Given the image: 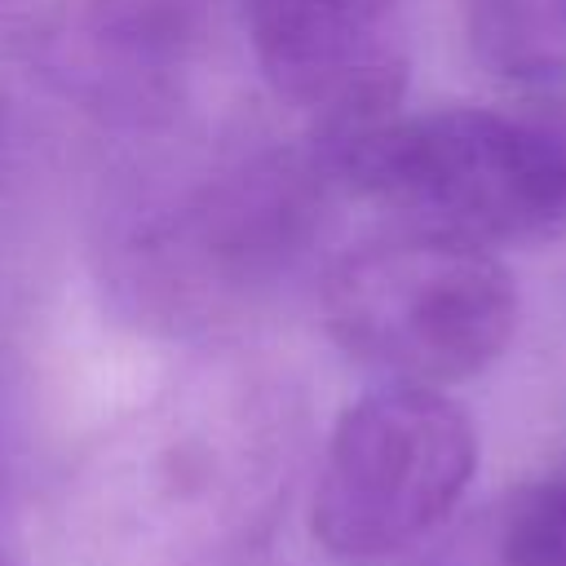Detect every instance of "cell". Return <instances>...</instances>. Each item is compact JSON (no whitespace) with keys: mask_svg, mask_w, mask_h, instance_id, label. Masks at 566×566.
Instances as JSON below:
<instances>
[{"mask_svg":"<svg viewBox=\"0 0 566 566\" xmlns=\"http://www.w3.org/2000/svg\"><path fill=\"white\" fill-rule=\"evenodd\" d=\"M327 177L398 226L478 248L544 243L566 230L562 106L389 111L363 128L314 137Z\"/></svg>","mask_w":566,"mask_h":566,"instance_id":"6da1fadb","label":"cell"},{"mask_svg":"<svg viewBox=\"0 0 566 566\" xmlns=\"http://www.w3.org/2000/svg\"><path fill=\"white\" fill-rule=\"evenodd\" d=\"M336 186L314 155H230L195 181L155 195L111 243V279L124 305L159 327H203L274 287L318 226Z\"/></svg>","mask_w":566,"mask_h":566,"instance_id":"7a4b0ae2","label":"cell"},{"mask_svg":"<svg viewBox=\"0 0 566 566\" xmlns=\"http://www.w3.org/2000/svg\"><path fill=\"white\" fill-rule=\"evenodd\" d=\"M323 323L363 367L398 385H460L517 332V287L491 248L398 226L332 261Z\"/></svg>","mask_w":566,"mask_h":566,"instance_id":"3957f363","label":"cell"},{"mask_svg":"<svg viewBox=\"0 0 566 566\" xmlns=\"http://www.w3.org/2000/svg\"><path fill=\"white\" fill-rule=\"evenodd\" d=\"M478 473L469 411L433 385H398L349 402L327 438L310 531L340 562H380L433 535Z\"/></svg>","mask_w":566,"mask_h":566,"instance_id":"277c9868","label":"cell"},{"mask_svg":"<svg viewBox=\"0 0 566 566\" xmlns=\"http://www.w3.org/2000/svg\"><path fill=\"white\" fill-rule=\"evenodd\" d=\"M270 88L336 137L398 111L407 88V0H239Z\"/></svg>","mask_w":566,"mask_h":566,"instance_id":"5b68a950","label":"cell"},{"mask_svg":"<svg viewBox=\"0 0 566 566\" xmlns=\"http://www.w3.org/2000/svg\"><path fill=\"white\" fill-rule=\"evenodd\" d=\"M464 40L495 80L566 111V0H464Z\"/></svg>","mask_w":566,"mask_h":566,"instance_id":"8992f818","label":"cell"},{"mask_svg":"<svg viewBox=\"0 0 566 566\" xmlns=\"http://www.w3.org/2000/svg\"><path fill=\"white\" fill-rule=\"evenodd\" d=\"M486 535L500 566H566V460L517 486Z\"/></svg>","mask_w":566,"mask_h":566,"instance_id":"52a82bcc","label":"cell"},{"mask_svg":"<svg viewBox=\"0 0 566 566\" xmlns=\"http://www.w3.org/2000/svg\"><path fill=\"white\" fill-rule=\"evenodd\" d=\"M203 0H84V22L124 62H168L195 35Z\"/></svg>","mask_w":566,"mask_h":566,"instance_id":"ba28073f","label":"cell"},{"mask_svg":"<svg viewBox=\"0 0 566 566\" xmlns=\"http://www.w3.org/2000/svg\"><path fill=\"white\" fill-rule=\"evenodd\" d=\"M424 566H500V557H495V548H491V535L482 531V539L478 544H455V548H442L433 562H424Z\"/></svg>","mask_w":566,"mask_h":566,"instance_id":"9c48e42d","label":"cell"},{"mask_svg":"<svg viewBox=\"0 0 566 566\" xmlns=\"http://www.w3.org/2000/svg\"><path fill=\"white\" fill-rule=\"evenodd\" d=\"M0 566H4V562H0Z\"/></svg>","mask_w":566,"mask_h":566,"instance_id":"30bf717a","label":"cell"}]
</instances>
